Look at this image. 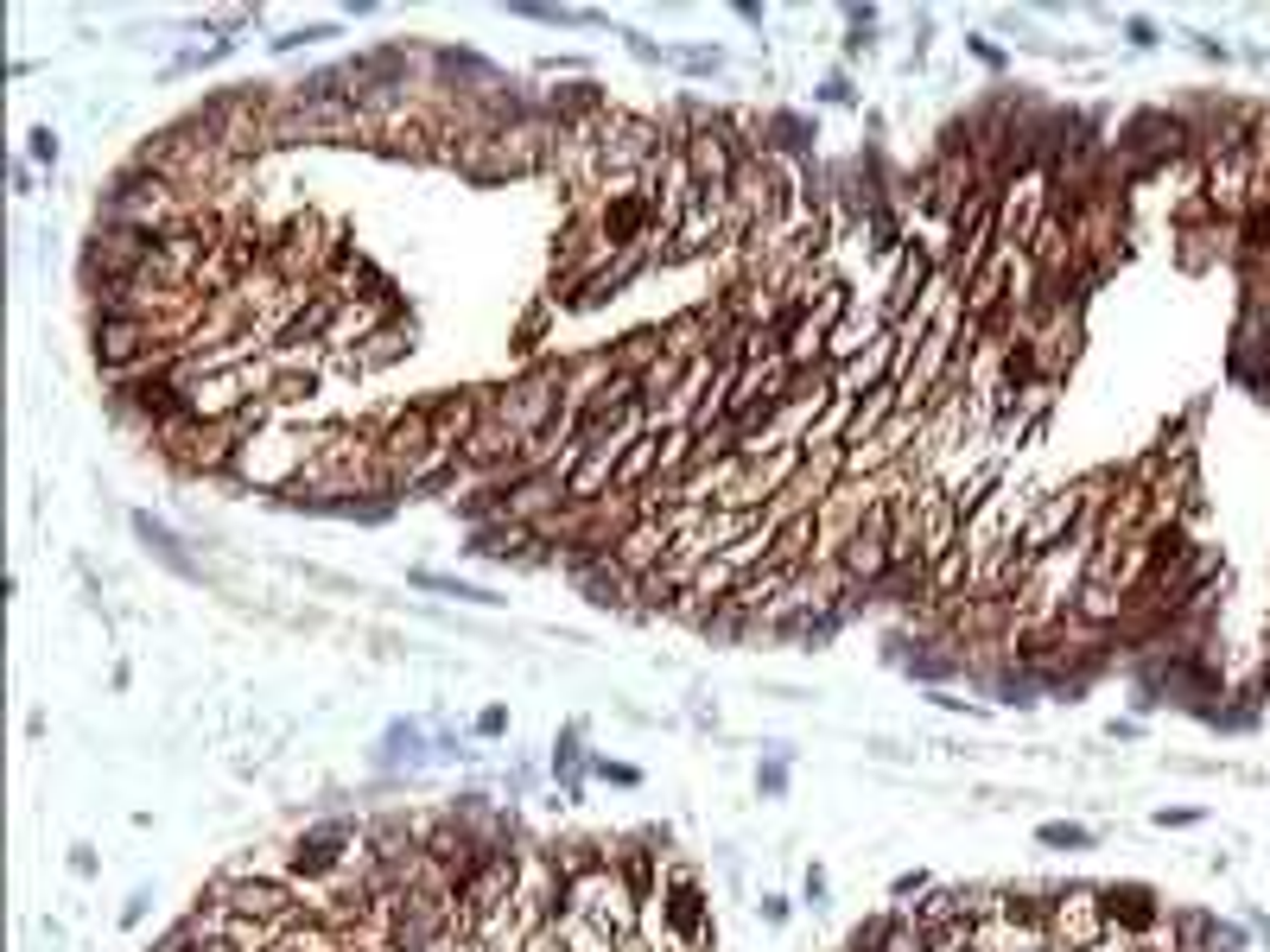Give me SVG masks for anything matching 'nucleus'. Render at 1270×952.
Segmentation results:
<instances>
[{
	"mask_svg": "<svg viewBox=\"0 0 1270 952\" xmlns=\"http://www.w3.org/2000/svg\"><path fill=\"white\" fill-rule=\"evenodd\" d=\"M490 413L508 420L528 445L547 438V432H559V420H565V362H540V369L515 375L508 387H490Z\"/></svg>",
	"mask_w": 1270,
	"mask_h": 952,
	"instance_id": "obj_1",
	"label": "nucleus"
},
{
	"mask_svg": "<svg viewBox=\"0 0 1270 952\" xmlns=\"http://www.w3.org/2000/svg\"><path fill=\"white\" fill-rule=\"evenodd\" d=\"M356 864H362V832H356V826H344V820L305 826V832L280 851V877H287L292 889H324V882L349 877Z\"/></svg>",
	"mask_w": 1270,
	"mask_h": 952,
	"instance_id": "obj_2",
	"label": "nucleus"
},
{
	"mask_svg": "<svg viewBox=\"0 0 1270 952\" xmlns=\"http://www.w3.org/2000/svg\"><path fill=\"white\" fill-rule=\"evenodd\" d=\"M318 451V432H248L236 445V464L229 476L248 482V489H274V495H292Z\"/></svg>",
	"mask_w": 1270,
	"mask_h": 952,
	"instance_id": "obj_3",
	"label": "nucleus"
},
{
	"mask_svg": "<svg viewBox=\"0 0 1270 952\" xmlns=\"http://www.w3.org/2000/svg\"><path fill=\"white\" fill-rule=\"evenodd\" d=\"M642 927H648V933L661 927L667 952H673V946H712V902H706V882H699V870L673 864L667 877H661L655 902L642 908Z\"/></svg>",
	"mask_w": 1270,
	"mask_h": 952,
	"instance_id": "obj_4",
	"label": "nucleus"
},
{
	"mask_svg": "<svg viewBox=\"0 0 1270 952\" xmlns=\"http://www.w3.org/2000/svg\"><path fill=\"white\" fill-rule=\"evenodd\" d=\"M642 895L629 889V877L616 870V857H604V864H591V870H578L572 877V908L565 915H585V921H598V927H610L616 940H635L642 933Z\"/></svg>",
	"mask_w": 1270,
	"mask_h": 952,
	"instance_id": "obj_5",
	"label": "nucleus"
},
{
	"mask_svg": "<svg viewBox=\"0 0 1270 952\" xmlns=\"http://www.w3.org/2000/svg\"><path fill=\"white\" fill-rule=\"evenodd\" d=\"M1105 908H1099V889H1061L1048 902V952H1092L1105 946Z\"/></svg>",
	"mask_w": 1270,
	"mask_h": 952,
	"instance_id": "obj_6",
	"label": "nucleus"
},
{
	"mask_svg": "<svg viewBox=\"0 0 1270 952\" xmlns=\"http://www.w3.org/2000/svg\"><path fill=\"white\" fill-rule=\"evenodd\" d=\"M1099 908H1105V933L1125 940V946H1143L1156 927H1163V902H1156V889H1143V882H1105Z\"/></svg>",
	"mask_w": 1270,
	"mask_h": 952,
	"instance_id": "obj_7",
	"label": "nucleus"
},
{
	"mask_svg": "<svg viewBox=\"0 0 1270 952\" xmlns=\"http://www.w3.org/2000/svg\"><path fill=\"white\" fill-rule=\"evenodd\" d=\"M1035 838H1042V844H1055V851H1086V844H1092V832H1086V826H1067V820L1042 826Z\"/></svg>",
	"mask_w": 1270,
	"mask_h": 952,
	"instance_id": "obj_8",
	"label": "nucleus"
},
{
	"mask_svg": "<svg viewBox=\"0 0 1270 952\" xmlns=\"http://www.w3.org/2000/svg\"><path fill=\"white\" fill-rule=\"evenodd\" d=\"M32 159H58V133H51V127L32 133Z\"/></svg>",
	"mask_w": 1270,
	"mask_h": 952,
	"instance_id": "obj_9",
	"label": "nucleus"
},
{
	"mask_svg": "<svg viewBox=\"0 0 1270 952\" xmlns=\"http://www.w3.org/2000/svg\"><path fill=\"white\" fill-rule=\"evenodd\" d=\"M503 724H508V712H503V705H490V712H483V724H477V730H483V736H496V730H503Z\"/></svg>",
	"mask_w": 1270,
	"mask_h": 952,
	"instance_id": "obj_10",
	"label": "nucleus"
},
{
	"mask_svg": "<svg viewBox=\"0 0 1270 952\" xmlns=\"http://www.w3.org/2000/svg\"><path fill=\"white\" fill-rule=\"evenodd\" d=\"M1200 813H1188V807H1175V813H1156V826H1194Z\"/></svg>",
	"mask_w": 1270,
	"mask_h": 952,
	"instance_id": "obj_11",
	"label": "nucleus"
}]
</instances>
